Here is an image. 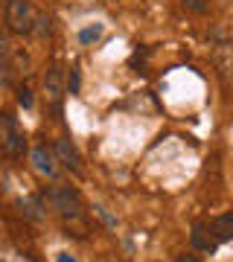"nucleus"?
Wrapping results in <instances>:
<instances>
[{"instance_id":"obj_18","label":"nucleus","mask_w":233,"mask_h":262,"mask_svg":"<svg viewBox=\"0 0 233 262\" xmlns=\"http://www.w3.org/2000/svg\"><path fill=\"white\" fill-rule=\"evenodd\" d=\"M56 262H76L73 256H70V253H58V259Z\"/></svg>"},{"instance_id":"obj_5","label":"nucleus","mask_w":233,"mask_h":262,"mask_svg":"<svg viewBox=\"0 0 233 262\" xmlns=\"http://www.w3.org/2000/svg\"><path fill=\"white\" fill-rule=\"evenodd\" d=\"M53 155H56V160L65 163L70 172H82V158H79L76 146L70 143V137H58V140L53 143Z\"/></svg>"},{"instance_id":"obj_9","label":"nucleus","mask_w":233,"mask_h":262,"mask_svg":"<svg viewBox=\"0 0 233 262\" xmlns=\"http://www.w3.org/2000/svg\"><path fill=\"white\" fill-rule=\"evenodd\" d=\"M20 210H24V215H27L29 222H41V219H44V213H41L44 207H41L38 198H24V201H20Z\"/></svg>"},{"instance_id":"obj_7","label":"nucleus","mask_w":233,"mask_h":262,"mask_svg":"<svg viewBox=\"0 0 233 262\" xmlns=\"http://www.w3.org/2000/svg\"><path fill=\"white\" fill-rule=\"evenodd\" d=\"M210 236H213V242H230L233 239V213H224L219 215L213 225H210Z\"/></svg>"},{"instance_id":"obj_10","label":"nucleus","mask_w":233,"mask_h":262,"mask_svg":"<svg viewBox=\"0 0 233 262\" xmlns=\"http://www.w3.org/2000/svg\"><path fill=\"white\" fill-rule=\"evenodd\" d=\"M102 38V24H91V27L79 29V44L82 47H91L93 41H99Z\"/></svg>"},{"instance_id":"obj_15","label":"nucleus","mask_w":233,"mask_h":262,"mask_svg":"<svg viewBox=\"0 0 233 262\" xmlns=\"http://www.w3.org/2000/svg\"><path fill=\"white\" fill-rule=\"evenodd\" d=\"M18 102L24 105V108H32V91H29L27 84H20L18 88Z\"/></svg>"},{"instance_id":"obj_17","label":"nucleus","mask_w":233,"mask_h":262,"mask_svg":"<svg viewBox=\"0 0 233 262\" xmlns=\"http://www.w3.org/2000/svg\"><path fill=\"white\" fill-rule=\"evenodd\" d=\"M178 262H198V256H193V253H184V256H178Z\"/></svg>"},{"instance_id":"obj_6","label":"nucleus","mask_w":233,"mask_h":262,"mask_svg":"<svg viewBox=\"0 0 233 262\" xmlns=\"http://www.w3.org/2000/svg\"><path fill=\"white\" fill-rule=\"evenodd\" d=\"M32 163H35V169L41 172V175H47V178H56V155H53V149H47V143H41V146H35L32 149Z\"/></svg>"},{"instance_id":"obj_16","label":"nucleus","mask_w":233,"mask_h":262,"mask_svg":"<svg viewBox=\"0 0 233 262\" xmlns=\"http://www.w3.org/2000/svg\"><path fill=\"white\" fill-rule=\"evenodd\" d=\"M79 82H82V79H79V70H70V79H67V91H70V94H79Z\"/></svg>"},{"instance_id":"obj_8","label":"nucleus","mask_w":233,"mask_h":262,"mask_svg":"<svg viewBox=\"0 0 233 262\" xmlns=\"http://www.w3.org/2000/svg\"><path fill=\"white\" fill-rule=\"evenodd\" d=\"M213 58H216V64H219V70L233 73V41H219L213 47Z\"/></svg>"},{"instance_id":"obj_11","label":"nucleus","mask_w":233,"mask_h":262,"mask_svg":"<svg viewBox=\"0 0 233 262\" xmlns=\"http://www.w3.org/2000/svg\"><path fill=\"white\" fill-rule=\"evenodd\" d=\"M193 245H196L198 251H216L213 236H204V227H201V225L193 227Z\"/></svg>"},{"instance_id":"obj_3","label":"nucleus","mask_w":233,"mask_h":262,"mask_svg":"<svg viewBox=\"0 0 233 262\" xmlns=\"http://www.w3.org/2000/svg\"><path fill=\"white\" fill-rule=\"evenodd\" d=\"M47 201L61 215H79V192L70 187H53L47 189Z\"/></svg>"},{"instance_id":"obj_2","label":"nucleus","mask_w":233,"mask_h":262,"mask_svg":"<svg viewBox=\"0 0 233 262\" xmlns=\"http://www.w3.org/2000/svg\"><path fill=\"white\" fill-rule=\"evenodd\" d=\"M32 20H35V9L29 6V0H9L6 3V27L15 35L32 32Z\"/></svg>"},{"instance_id":"obj_12","label":"nucleus","mask_w":233,"mask_h":262,"mask_svg":"<svg viewBox=\"0 0 233 262\" xmlns=\"http://www.w3.org/2000/svg\"><path fill=\"white\" fill-rule=\"evenodd\" d=\"M6 79H9V44L0 35V82H6Z\"/></svg>"},{"instance_id":"obj_13","label":"nucleus","mask_w":233,"mask_h":262,"mask_svg":"<svg viewBox=\"0 0 233 262\" xmlns=\"http://www.w3.org/2000/svg\"><path fill=\"white\" fill-rule=\"evenodd\" d=\"M32 32L41 38L50 35V15H44V12H35V20H32Z\"/></svg>"},{"instance_id":"obj_4","label":"nucleus","mask_w":233,"mask_h":262,"mask_svg":"<svg viewBox=\"0 0 233 262\" xmlns=\"http://www.w3.org/2000/svg\"><path fill=\"white\" fill-rule=\"evenodd\" d=\"M44 94H47V102L58 108L61 96H65V70H61L58 64H53L50 70H47V76H44Z\"/></svg>"},{"instance_id":"obj_1","label":"nucleus","mask_w":233,"mask_h":262,"mask_svg":"<svg viewBox=\"0 0 233 262\" xmlns=\"http://www.w3.org/2000/svg\"><path fill=\"white\" fill-rule=\"evenodd\" d=\"M0 149L9 158H20L27 151V137L12 114H0Z\"/></svg>"},{"instance_id":"obj_14","label":"nucleus","mask_w":233,"mask_h":262,"mask_svg":"<svg viewBox=\"0 0 233 262\" xmlns=\"http://www.w3.org/2000/svg\"><path fill=\"white\" fill-rule=\"evenodd\" d=\"M181 3H184L186 12H196V15L207 12V0H181Z\"/></svg>"}]
</instances>
